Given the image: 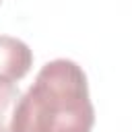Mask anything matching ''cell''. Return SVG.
Instances as JSON below:
<instances>
[{"label":"cell","mask_w":132,"mask_h":132,"mask_svg":"<svg viewBox=\"0 0 132 132\" xmlns=\"http://www.w3.org/2000/svg\"><path fill=\"white\" fill-rule=\"evenodd\" d=\"M95 109L85 70L66 58L41 66L35 82L21 95L10 132H91Z\"/></svg>","instance_id":"6da1fadb"},{"label":"cell","mask_w":132,"mask_h":132,"mask_svg":"<svg viewBox=\"0 0 132 132\" xmlns=\"http://www.w3.org/2000/svg\"><path fill=\"white\" fill-rule=\"evenodd\" d=\"M33 64V52L16 37L0 35V80H21Z\"/></svg>","instance_id":"7a4b0ae2"},{"label":"cell","mask_w":132,"mask_h":132,"mask_svg":"<svg viewBox=\"0 0 132 132\" xmlns=\"http://www.w3.org/2000/svg\"><path fill=\"white\" fill-rule=\"evenodd\" d=\"M21 91L12 80H0V132H10Z\"/></svg>","instance_id":"3957f363"},{"label":"cell","mask_w":132,"mask_h":132,"mask_svg":"<svg viewBox=\"0 0 132 132\" xmlns=\"http://www.w3.org/2000/svg\"><path fill=\"white\" fill-rule=\"evenodd\" d=\"M0 4H2V0H0Z\"/></svg>","instance_id":"277c9868"}]
</instances>
